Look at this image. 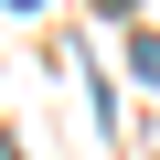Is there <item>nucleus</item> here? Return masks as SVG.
<instances>
[{"label": "nucleus", "instance_id": "1", "mask_svg": "<svg viewBox=\"0 0 160 160\" xmlns=\"http://www.w3.org/2000/svg\"><path fill=\"white\" fill-rule=\"evenodd\" d=\"M128 75H149V86H160V32H149V43L128 53Z\"/></svg>", "mask_w": 160, "mask_h": 160}, {"label": "nucleus", "instance_id": "2", "mask_svg": "<svg viewBox=\"0 0 160 160\" xmlns=\"http://www.w3.org/2000/svg\"><path fill=\"white\" fill-rule=\"evenodd\" d=\"M96 11H139V0H96Z\"/></svg>", "mask_w": 160, "mask_h": 160}]
</instances>
